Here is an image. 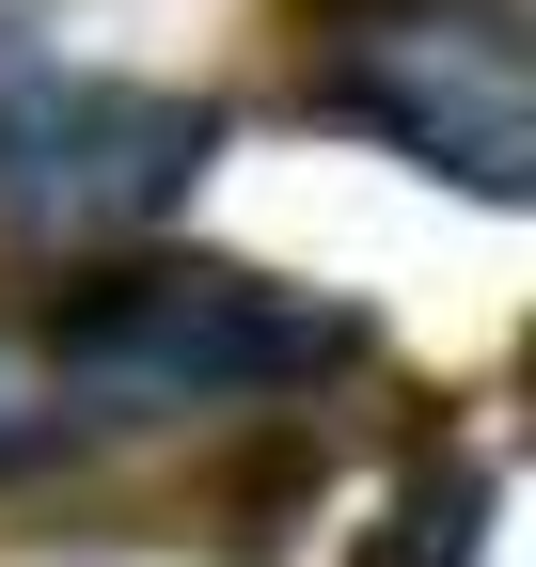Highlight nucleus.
<instances>
[{"label": "nucleus", "instance_id": "nucleus-1", "mask_svg": "<svg viewBox=\"0 0 536 567\" xmlns=\"http://www.w3.org/2000/svg\"><path fill=\"white\" fill-rule=\"evenodd\" d=\"M48 379L80 425H158V410H252V394H300L331 363H363V316L348 300H300L268 268H221V252H143L63 300Z\"/></svg>", "mask_w": 536, "mask_h": 567}, {"label": "nucleus", "instance_id": "nucleus-4", "mask_svg": "<svg viewBox=\"0 0 536 567\" xmlns=\"http://www.w3.org/2000/svg\"><path fill=\"white\" fill-rule=\"evenodd\" d=\"M474 505H489V473H474V457L411 473V505L379 520V551H363V567H457V551H474Z\"/></svg>", "mask_w": 536, "mask_h": 567}, {"label": "nucleus", "instance_id": "nucleus-5", "mask_svg": "<svg viewBox=\"0 0 536 567\" xmlns=\"http://www.w3.org/2000/svg\"><path fill=\"white\" fill-rule=\"evenodd\" d=\"M63 442H80V410H63L48 347H32V331H0V473H32V457H63Z\"/></svg>", "mask_w": 536, "mask_h": 567}, {"label": "nucleus", "instance_id": "nucleus-3", "mask_svg": "<svg viewBox=\"0 0 536 567\" xmlns=\"http://www.w3.org/2000/svg\"><path fill=\"white\" fill-rule=\"evenodd\" d=\"M206 158H221V111L206 95L80 80V63L0 80V221L17 237H158Z\"/></svg>", "mask_w": 536, "mask_h": 567}, {"label": "nucleus", "instance_id": "nucleus-2", "mask_svg": "<svg viewBox=\"0 0 536 567\" xmlns=\"http://www.w3.org/2000/svg\"><path fill=\"white\" fill-rule=\"evenodd\" d=\"M316 111L457 174L474 205L536 189V63L505 0H316Z\"/></svg>", "mask_w": 536, "mask_h": 567}]
</instances>
